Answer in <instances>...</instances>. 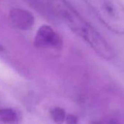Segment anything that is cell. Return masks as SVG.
<instances>
[{"mask_svg":"<svg viewBox=\"0 0 124 124\" xmlns=\"http://www.w3.org/2000/svg\"><path fill=\"white\" fill-rule=\"evenodd\" d=\"M50 116L55 123L63 124L67 115L64 109L59 107H53L50 109Z\"/></svg>","mask_w":124,"mask_h":124,"instance_id":"8992f818","label":"cell"},{"mask_svg":"<svg viewBox=\"0 0 124 124\" xmlns=\"http://www.w3.org/2000/svg\"><path fill=\"white\" fill-rule=\"evenodd\" d=\"M112 32L124 35V5L120 0H85Z\"/></svg>","mask_w":124,"mask_h":124,"instance_id":"7a4b0ae2","label":"cell"},{"mask_svg":"<svg viewBox=\"0 0 124 124\" xmlns=\"http://www.w3.org/2000/svg\"><path fill=\"white\" fill-rule=\"evenodd\" d=\"M34 45L42 48L59 49L63 45V40L51 26L42 25L36 33Z\"/></svg>","mask_w":124,"mask_h":124,"instance_id":"3957f363","label":"cell"},{"mask_svg":"<svg viewBox=\"0 0 124 124\" xmlns=\"http://www.w3.org/2000/svg\"><path fill=\"white\" fill-rule=\"evenodd\" d=\"M50 10L63 20L101 58L112 60L115 53L107 41L66 0H48Z\"/></svg>","mask_w":124,"mask_h":124,"instance_id":"6da1fadb","label":"cell"},{"mask_svg":"<svg viewBox=\"0 0 124 124\" xmlns=\"http://www.w3.org/2000/svg\"><path fill=\"white\" fill-rule=\"evenodd\" d=\"M95 124H101V123H95Z\"/></svg>","mask_w":124,"mask_h":124,"instance_id":"ba28073f","label":"cell"},{"mask_svg":"<svg viewBox=\"0 0 124 124\" xmlns=\"http://www.w3.org/2000/svg\"><path fill=\"white\" fill-rule=\"evenodd\" d=\"M18 114L14 109H0V122L6 124H14L18 121Z\"/></svg>","mask_w":124,"mask_h":124,"instance_id":"5b68a950","label":"cell"},{"mask_svg":"<svg viewBox=\"0 0 124 124\" xmlns=\"http://www.w3.org/2000/svg\"><path fill=\"white\" fill-rule=\"evenodd\" d=\"M9 21L14 28L28 31L33 27L35 19L31 12L21 8H14L9 13Z\"/></svg>","mask_w":124,"mask_h":124,"instance_id":"277c9868","label":"cell"},{"mask_svg":"<svg viewBox=\"0 0 124 124\" xmlns=\"http://www.w3.org/2000/svg\"><path fill=\"white\" fill-rule=\"evenodd\" d=\"M64 123L66 124H79L78 117L72 114H70L66 116Z\"/></svg>","mask_w":124,"mask_h":124,"instance_id":"52a82bcc","label":"cell"}]
</instances>
